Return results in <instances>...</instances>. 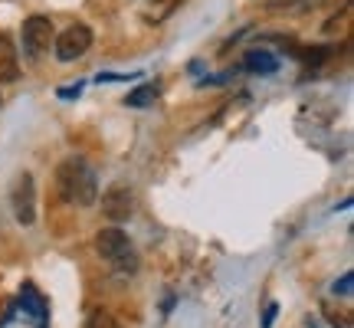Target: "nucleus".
I'll use <instances>...</instances> for the list:
<instances>
[{
  "mask_svg": "<svg viewBox=\"0 0 354 328\" xmlns=\"http://www.w3.org/2000/svg\"><path fill=\"white\" fill-rule=\"evenodd\" d=\"M56 190L69 207H92L99 201V177L82 158H66L56 167Z\"/></svg>",
  "mask_w": 354,
  "mask_h": 328,
  "instance_id": "1",
  "label": "nucleus"
},
{
  "mask_svg": "<svg viewBox=\"0 0 354 328\" xmlns=\"http://www.w3.org/2000/svg\"><path fill=\"white\" fill-rule=\"evenodd\" d=\"M95 253H99L105 263L112 266L115 273H138V253H135V246H131V240H128V233L118 224H112V227H102L99 233H95Z\"/></svg>",
  "mask_w": 354,
  "mask_h": 328,
  "instance_id": "2",
  "label": "nucleus"
},
{
  "mask_svg": "<svg viewBox=\"0 0 354 328\" xmlns=\"http://www.w3.org/2000/svg\"><path fill=\"white\" fill-rule=\"evenodd\" d=\"M10 210H13V217H17V224H24V227H30V224L37 220V181H33L30 171L13 177Z\"/></svg>",
  "mask_w": 354,
  "mask_h": 328,
  "instance_id": "3",
  "label": "nucleus"
},
{
  "mask_svg": "<svg viewBox=\"0 0 354 328\" xmlns=\"http://www.w3.org/2000/svg\"><path fill=\"white\" fill-rule=\"evenodd\" d=\"M53 50H56V60H59V63H76V60H82V56L92 50V30H88L86 24L66 26L63 33L53 39Z\"/></svg>",
  "mask_w": 354,
  "mask_h": 328,
  "instance_id": "4",
  "label": "nucleus"
},
{
  "mask_svg": "<svg viewBox=\"0 0 354 328\" xmlns=\"http://www.w3.org/2000/svg\"><path fill=\"white\" fill-rule=\"evenodd\" d=\"M53 39H56V26H53L50 17L33 13V17L24 20V50L30 60H39L43 53H50Z\"/></svg>",
  "mask_w": 354,
  "mask_h": 328,
  "instance_id": "5",
  "label": "nucleus"
},
{
  "mask_svg": "<svg viewBox=\"0 0 354 328\" xmlns=\"http://www.w3.org/2000/svg\"><path fill=\"white\" fill-rule=\"evenodd\" d=\"M131 214H135V190L122 184V181L105 188V194H102V217L112 220V224H125V220H131Z\"/></svg>",
  "mask_w": 354,
  "mask_h": 328,
  "instance_id": "6",
  "label": "nucleus"
},
{
  "mask_svg": "<svg viewBox=\"0 0 354 328\" xmlns=\"http://www.w3.org/2000/svg\"><path fill=\"white\" fill-rule=\"evenodd\" d=\"M20 79V60L13 50V39L0 33V86H10Z\"/></svg>",
  "mask_w": 354,
  "mask_h": 328,
  "instance_id": "7",
  "label": "nucleus"
},
{
  "mask_svg": "<svg viewBox=\"0 0 354 328\" xmlns=\"http://www.w3.org/2000/svg\"><path fill=\"white\" fill-rule=\"evenodd\" d=\"M243 69H250V73H256V76H272L279 69V60L272 56L269 50H246V56H243Z\"/></svg>",
  "mask_w": 354,
  "mask_h": 328,
  "instance_id": "8",
  "label": "nucleus"
},
{
  "mask_svg": "<svg viewBox=\"0 0 354 328\" xmlns=\"http://www.w3.org/2000/svg\"><path fill=\"white\" fill-rule=\"evenodd\" d=\"M20 305H24V312L33 318L39 328L46 325V302H43V295L33 289V282H24V289H20Z\"/></svg>",
  "mask_w": 354,
  "mask_h": 328,
  "instance_id": "9",
  "label": "nucleus"
},
{
  "mask_svg": "<svg viewBox=\"0 0 354 328\" xmlns=\"http://www.w3.org/2000/svg\"><path fill=\"white\" fill-rule=\"evenodd\" d=\"M158 99V86H151V82H145V86L131 89L125 95V105L128 109H145V105H151V102Z\"/></svg>",
  "mask_w": 354,
  "mask_h": 328,
  "instance_id": "10",
  "label": "nucleus"
},
{
  "mask_svg": "<svg viewBox=\"0 0 354 328\" xmlns=\"http://www.w3.org/2000/svg\"><path fill=\"white\" fill-rule=\"evenodd\" d=\"M82 328H118V322H115L112 312H105V309H92L86 316V325Z\"/></svg>",
  "mask_w": 354,
  "mask_h": 328,
  "instance_id": "11",
  "label": "nucleus"
},
{
  "mask_svg": "<svg viewBox=\"0 0 354 328\" xmlns=\"http://www.w3.org/2000/svg\"><path fill=\"white\" fill-rule=\"evenodd\" d=\"M325 0H289L286 3V10H292V13H312V10H318Z\"/></svg>",
  "mask_w": 354,
  "mask_h": 328,
  "instance_id": "12",
  "label": "nucleus"
},
{
  "mask_svg": "<svg viewBox=\"0 0 354 328\" xmlns=\"http://www.w3.org/2000/svg\"><path fill=\"white\" fill-rule=\"evenodd\" d=\"M351 282H354V273L348 269V273H342V279H335L331 292H335V295H351Z\"/></svg>",
  "mask_w": 354,
  "mask_h": 328,
  "instance_id": "13",
  "label": "nucleus"
},
{
  "mask_svg": "<svg viewBox=\"0 0 354 328\" xmlns=\"http://www.w3.org/2000/svg\"><path fill=\"white\" fill-rule=\"evenodd\" d=\"M276 316H279V302H269L266 305V312H263V328H272Z\"/></svg>",
  "mask_w": 354,
  "mask_h": 328,
  "instance_id": "14",
  "label": "nucleus"
},
{
  "mask_svg": "<svg viewBox=\"0 0 354 328\" xmlns=\"http://www.w3.org/2000/svg\"><path fill=\"white\" fill-rule=\"evenodd\" d=\"M79 92H82V86H66V89H59V99H73Z\"/></svg>",
  "mask_w": 354,
  "mask_h": 328,
  "instance_id": "15",
  "label": "nucleus"
}]
</instances>
